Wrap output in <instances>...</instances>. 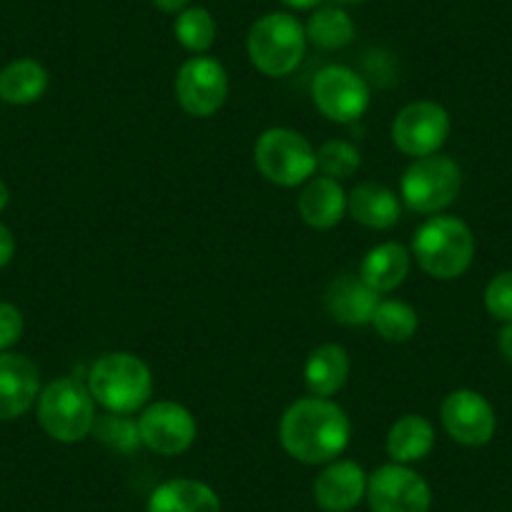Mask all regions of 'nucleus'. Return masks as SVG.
I'll return each mask as SVG.
<instances>
[{
    "mask_svg": "<svg viewBox=\"0 0 512 512\" xmlns=\"http://www.w3.org/2000/svg\"><path fill=\"white\" fill-rule=\"evenodd\" d=\"M352 422L329 397L297 400L279 422V440L289 457L304 465H327L349 445Z\"/></svg>",
    "mask_w": 512,
    "mask_h": 512,
    "instance_id": "obj_1",
    "label": "nucleus"
},
{
    "mask_svg": "<svg viewBox=\"0 0 512 512\" xmlns=\"http://www.w3.org/2000/svg\"><path fill=\"white\" fill-rule=\"evenodd\" d=\"M86 387L96 405L113 415H134L154 395L149 364L131 352H108L88 369Z\"/></svg>",
    "mask_w": 512,
    "mask_h": 512,
    "instance_id": "obj_2",
    "label": "nucleus"
},
{
    "mask_svg": "<svg viewBox=\"0 0 512 512\" xmlns=\"http://www.w3.org/2000/svg\"><path fill=\"white\" fill-rule=\"evenodd\" d=\"M412 254L430 277L450 282L462 277L475 259V236L457 216H432L417 229Z\"/></svg>",
    "mask_w": 512,
    "mask_h": 512,
    "instance_id": "obj_3",
    "label": "nucleus"
},
{
    "mask_svg": "<svg viewBox=\"0 0 512 512\" xmlns=\"http://www.w3.org/2000/svg\"><path fill=\"white\" fill-rule=\"evenodd\" d=\"M307 31L292 13H267L246 36L251 66L269 78H282L297 71L307 53Z\"/></svg>",
    "mask_w": 512,
    "mask_h": 512,
    "instance_id": "obj_4",
    "label": "nucleus"
},
{
    "mask_svg": "<svg viewBox=\"0 0 512 512\" xmlns=\"http://www.w3.org/2000/svg\"><path fill=\"white\" fill-rule=\"evenodd\" d=\"M38 422L43 432L56 442L76 445L93 432L96 400L81 379H53L38 395Z\"/></svg>",
    "mask_w": 512,
    "mask_h": 512,
    "instance_id": "obj_5",
    "label": "nucleus"
},
{
    "mask_svg": "<svg viewBox=\"0 0 512 512\" xmlns=\"http://www.w3.org/2000/svg\"><path fill=\"white\" fill-rule=\"evenodd\" d=\"M254 164L272 184L294 189L317 171V151L294 128H269L254 144Z\"/></svg>",
    "mask_w": 512,
    "mask_h": 512,
    "instance_id": "obj_6",
    "label": "nucleus"
},
{
    "mask_svg": "<svg viewBox=\"0 0 512 512\" xmlns=\"http://www.w3.org/2000/svg\"><path fill=\"white\" fill-rule=\"evenodd\" d=\"M462 171L450 156H420L407 166L400 184L405 206L415 214H440L460 196Z\"/></svg>",
    "mask_w": 512,
    "mask_h": 512,
    "instance_id": "obj_7",
    "label": "nucleus"
},
{
    "mask_svg": "<svg viewBox=\"0 0 512 512\" xmlns=\"http://www.w3.org/2000/svg\"><path fill=\"white\" fill-rule=\"evenodd\" d=\"M312 101L329 121L354 123L369 108L372 93L357 71L347 66H327L314 76Z\"/></svg>",
    "mask_w": 512,
    "mask_h": 512,
    "instance_id": "obj_8",
    "label": "nucleus"
},
{
    "mask_svg": "<svg viewBox=\"0 0 512 512\" xmlns=\"http://www.w3.org/2000/svg\"><path fill=\"white\" fill-rule=\"evenodd\" d=\"M372 512H430L432 490L425 477L407 465H382L367 475Z\"/></svg>",
    "mask_w": 512,
    "mask_h": 512,
    "instance_id": "obj_9",
    "label": "nucleus"
},
{
    "mask_svg": "<svg viewBox=\"0 0 512 512\" xmlns=\"http://www.w3.org/2000/svg\"><path fill=\"white\" fill-rule=\"evenodd\" d=\"M450 113L435 101L407 103L392 123V144L405 156H432L450 136Z\"/></svg>",
    "mask_w": 512,
    "mask_h": 512,
    "instance_id": "obj_10",
    "label": "nucleus"
},
{
    "mask_svg": "<svg viewBox=\"0 0 512 512\" xmlns=\"http://www.w3.org/2000/svg\"><path fill=\"white\" fill-rule=\"evenodd\" d=\"M176 101L189 116H214L229 96V76L216 58L194 56L176 73Z\"/></svg>",
    "mask_w": 512,
    "mask_h": 512,
    "instance_id": "obj_11",
    "label": "nucleus"
},
{
    "mask_svg": "<svg viewBox=\"0 0 512 512\" xmlns=\"http://www.w3.org/2000/svg\"><path fill=\"white\" fill-rule=\"evenodd\" d=\"M141 445L164 457L181 455L196 440V420L184 405L171 400L154 402L139 417Z\"/></svg>",
    "mask_w": 512,
    "mask_h": 512,
    "instance_id": "obj_12",
    "label": "nucleus"
},
{
    "mask_svg": "<svg viewBox=\"0 0 512 512\" xmlns=\"http://www.w3.org/2000/svg\"><path fill=\"white\" fill-rule=\"evenodd\" d=\"M440 420L447 435L465 447H482L492 440L497 427L490 402L472 390H455L442 400Z\"/></svg>",
    "mask_w": 512,
    "mask_h": 512,
    "instance_id": "obj_13",
    "label": "nucleus"
},
{
    "mask_svg": "<svg viewBox=\"0 0 512 512\" xmlns=\"http://www.w3.org/2000/svg\"><path fill=\"white\" fill-rule=\"evenodd\" d=\"M41 395V372L26 354L0 352V422L26 415Z\"/></svg>",
    "mask_w": 512,
    "mask_h": 512,
    "instance_id": "obj_14",
    "label": "nucleus"
},
{
    "mask_svg": "<svg viewBox=\"0 0 512 512\" xmlns=\"http://www.w3.org/2000/svg\"><path fill=\"white\" fill-rule=\"evenodd\" d=\"M367 497V475L352 460L327 462L314 480V500L324 512H349Z\"/></svg>",
    "mask_w": 512,
    "mask_h": 512,
    "instance_id": "obj_15",
    "label": "nucleus"
},
{
    "mask_svg": "<svg viewBox=\"0 0 512 512\" xmlns=\"http://www.w3.org/2000/svg\"><path fill=\"white\" fill-rule=\"evenodd\" d=\"M379 294L362 282L359 274H339L324 292V307L334 322L344 327H364L372 324L379 307Z\"/></svg>",
    "mask_w": 512,
    "mask_h": 512,
    "instance_id": "obj_16",
    "label": "nucleus"
},
{
    "mask_svg": "<svg viewBox=\"0 0 512 512\" xmlns=\"http://www.w3.org/2000/svg\"><path fill=\"white\" fill-rule=\"evenodd\" d=\"M297 209L304 224L312 229H334L347 214V194L339 181L327 179V176H312L299 194Z\"/></svg>",
    "mask_w": 512,
    "mask_h": 512,
    "instance_id": "obj_17",
    "label": "nucleus"
},
{
    "mask_svg": "<svg viewBox=\"0 0 512 512\" xmlns=\"http://www.w3.org/2000/svg\"><path fill=\"white\" fill-rule=\"evenodd\" d=\"M347 211L367 229H392L402 216V201L392 189L377 181H362L347 194Z\"/></svg>",
    "mask_w": 512,
    "mask_h": 512,
    "instance_id": "obj_18",
    "label": "nucleus"
},
{
    "mask_svg": "<svg viewBox=\"0 0 512 512\" xmlns=\"http://www.w3.org/2000/svg\"><path fill=\"white\" fill-rule=\"evenodd\" d=\"M146 512H221V500L206 482L176 477L151 492Z\"/></svg>",
    "mask_w": 512,
    "mask_h": 512,
    "instance_id": "obj_19",
    "label": "nucleus"
},
{
    "mask_svg": "<svg viewBox=\"0 0 512 512\" xmlns=\"http://www.w3.org/2000/svg\"><path fill=\"white\" fill-rule=\"evenodd\" d=\"M412 267V254L397 241H384V244L372 246L362 259L359 277L367 287L377 294H387L400 287L407 279Z\"/></svg>",
    "mask_w": 512,
    "mask_h": 512,
    "instance_id": "obj_20",
    "label": "nucleus"
},
{
    "mask_svg": "<svg viewBox=\"0 0 512 512\" xmlns=\"http://www.w3.org/2000/svg\"><path fill=\"white\" fill-rule=\"evenodd\" d=\"M349 354L339 344H319L304 364V382L314 397H332L349 377Z\"/></svg>",
    "mask_w": 512,
    "mask_h": 512,
    "instance_id": "obj_21",
    "label": "nucleus"
},
{
    "mask_svg": "<svg viewBox=\"0 0 512 512\" xmlns=\"http://www.w3.org/2000/svg\"><path fill=\"white\" fill-rule=\"evenodd\" d=\"M435 447V427L422 415H402L387 432V455L397 465L425 460Z\"/></svg>",
    "mask_w": 512,
    "mask_h": 512,
    "instance_id": "obj_22",
    "label": "nucleus"
},
{
    "mask_svg": "<svg viewBox=\"0 0 512 512\" xmlns=\"http://www.w3.org/2000/svg\"><path fill=\"white\" fill-rule=\"evenodd\" d=\"M48 91V71L33 58H18L0 71V98L13 106H31Z\"/></svg>",
    "mask_w": 512,
    "mask_h": 512,
    "instance_id": "obj_23",
    "label": "nucleus"
},
{
    "mask_svg": "<svg viewBox=\"0 0 512 512\" xmlns=\"http://www.w3.org/2000/svg\"><path fill=\"white\" fill-rule=\"evenodd\" d=\"M307 41L322 51H337L354 41V21L344 8L319 6L304 26Z\"/></svg>",
    "mask_w": 512,
    "mask_h": 512,
    "instance_id": "obj_24",
    "label": "nucleus"
},
{
    "mask_svg": "<svg viewBox=\"0 0 512 512\" xmlns=\"http://www.w3.org/2000/svg\"><path fill=\"white\" fill-rule=\"evenodd\" d=\"M372 327L377 329L384 342L402 344L415 337V332L420 329V317H417L415 307H410L407 302L382 299L372 317Z\"/></svg>",
    "mask_w": 512,
    "mask_h": 512,
    "instance_id": "obj_25",
    "label": "nucleus"
},
{
    "mask_svg": "<svg viewBox=\"0 0 512 512\" xmlns=\"http://www.w3.org/2000/svg\"><path fill=\"white\" fill-rule=\"evenodd\" d=\"M174 36H176V41L186 48V51L201 56V53L209 51L216 41L214 16H211L206 8H199V6L184 8V11L176 16Z\"/></svg>",
    "mask_w": 512,
    "mask_h": 512,
    "instance_id": "obj_26",
    "label": "nucleus"
},
{
    "mask_svg": "<svg viewBox=\"0 0 512 512\" xmlns=\"http://www.w3.org/2000/svg\"><path fill=\"white\" fill-rule=\"evenodd\" d=\"M362 166V156H359L357 146H352L349 141H327L322 149L317 151V169L322 171V176L334 181H342L354 176Z\"/></svg>",
    "mask_w": 512,
    "mask_h": 512,
    "instance_id": "obj_27",
    "label": "nucleus"
},
{
    "mask_svg": "<svg viewBox=\"0 0 512 512\" xmlns=\"http://www.w3.org/2000/svg\"><path fill=\"white\" fill-rule=\"evenodd\" d=\"M93 430H96L98 437L116 452H134L136 447L141 445L139 425L126 420V415H113L111 412V415L101 417V420L96 417Z\"/></svg>",
    "mask_w": 512,
    "mask_h": 512,
    "instance_id": "obj_28",
    "label": "nucleus"
},
{
    "mask_svg": "<svg viewBox=\"0 0 512 512\" xmlns=\"http://www.w3.org/2000/svg\"><path fill=\"white\" fill-rule=\"evenodd\" d=\"M485 309L497 322L512 324V272H500L485 289Z\"/></svg>",
    "mask_w": 512,
    "mask_h": 512,
    "instance_id": "obj_29",
    "label": "nucleus"
},
{
    "mask_svg": "<svg viewBox=\"0 0 512 512\" xmlns=\"http://www.w3.org/2000/svg\"><path fill=\"white\" fill-rule=\"evenodd\" d=\"M23 312L11 302H0V352H8L11 347H16L18 339L23 337Z\"/></svg>",
    "mask_w": 512,
    "mask_h": 512,
    "instance_id": "obj_30",
    "label": "nucleus"
},
{
    "mask_svg": "<svg viewBox=\"0 0 512 512\" xmlns=\"http://www.w3.org/2000/svg\"><path fill=\"white\" fill-rule=\"evenodd\" d=\"M16 254V239H13V231L6 224H0V269L8 267Z\"/></svg>",
    "mask_w": 512,
    "mask_h": 512,
    "instance_id": "obj_31",
    "label": "nucleus"
},
{
    "mask_svg": "<svg viewBox=\"0 0 512 512\" xmlns=\"http://www.w3.org/2000/svg\"><path fill=\"white\" fill-rule=\"evenodd\" d=\"M151 3H154V6L159 8V11L174 13V16H179V13L184 11V8H189L191 0H151Z\"/></svg>",
    "mask_w": 512,
    "mask_h": 512,
    "instance_id": "obj_32",
    "label": "nucleus"
},
{
    "mask_svg": "<svg viewBox=\"0 0 512 512\" xmlns=\"http://www.w3.org/2000/svg\"><path fill=\"white\" fill-rule=\"evenodd\" d=\"M500 352L512 364V324H505V329L500 332Z\"/></svg>",
    "mask_w": 512,
    "mask_h": 512,
    "instance_id": "obj_33",
    "label": "nucleus"
},
{
    "mask_svg": "<svg viewBox=\"0 0 512 512\" xmlns=\"http://www.w3.org/2000/svg\"><path fill=\"white\" fill-rule=\"evenodd\" d=\"M284 6L292 8V11H317L324 0H282Z\"/></svg>",
    "mask_w": 512,
    "mask_h": 512,
    "instance_id": "obj_34",
    "label": "nucleus"
},
{
    "mask_svg": "<svg viewBox=\"0 0 512 512\" xmlns=\"http://www.w3.org/2000/svg\"><path fill=\"white\" fill-rule=\"evenodd\" d=\"M8 201H11V189H8L6 181L0 179V211H6Z\"/></svg>",
    "mask_w": 512,
    "mask_h": 512,
    "instance_id": "obj_35",
    "label": "nucleus"
},
{
    "mask_svg": "<svg viewBox=\"0 0 512 512\" xmlns=\"http://www.w3.org/2000/svg\"><path fill=\"white\" fill-rule=\"evenodd\" d=\"M339 3H364V0H339Z\"/></svg>",
    "mask_w": 512,
    "mask_h": 512,
    "instance_id": "obj_36",
    "label": "nucleus"
}]
</instances>
